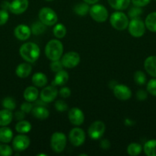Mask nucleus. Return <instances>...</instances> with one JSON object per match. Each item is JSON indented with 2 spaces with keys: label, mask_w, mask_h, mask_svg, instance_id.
<instances>
[{
  "label": "nucleus",
  "mask_w": 156,
  "mask_h": 156,
  "mask_svg": "<svg viewBox=\"0 0 156 156\" xmlns=\"http://www.w3.org/2000/svg\"><path fill=\"white\" fill-rule=\"evenodd\" d=\"M142 12H143V11H142V8L134 5V7H132L129 9V11L128 12V17L131 19H132V18H139V16L142 14Z\"/></svg>",
  "instance_id": "f704fd0d"
},
{
  "label": "nucleus",
  "mask_w": 156,
  "mask_h": 156,
  "mask_svg": "<svg viewBox=\"0 0 156 156\" xmlns=\"http://www.w3.org/2000/svg\"><path fill=\"white\" fill-rule=\"evenodd\" d=\"M32 82L35 86L44 87L47 83V78L45 74L42 73H36L33 75L32 79Z\"/></svg>",
  "instance_id": "b1692460"
},
{
  "label": "nucleus",
  "mask_w": 156,
  "mask_h": 156,
  "mask_svg": "<svg viewBox=\"0 0 156 156\" xmlns=\"http://www.w3.org/2000/svg\"><path fill=\"white\" fill-rule=\"evenodd\" d=\"M147 91L151 95L156 97V78L151 79L147 83Z\"/></svg>",
  "instance_id": "c9c22d12"
},
{
  "label": "nucleus",
  "mask_w": 156,
  "mask_h": 156,
  "mask_svg": "<svg viewBox=\"0 0 156 156\" xmlns=\"http://www.w3.org/2000/svg\"><path fill=\"white\" fill-rule=\"evenodd\" d=\"M9 18V15L8 13L7 10L5 9H1L0 10V26L4 25L6 24Z\"/></svg>",
  "instance_id": "ea45409f"
},
{
  "label": "nucleus",
  "mask_w": 156,
  "mask_h": 156,
  "mask_svg": "<svg viewBox=\"0 0 156 156\" xmlns=\"http://www.w3.org/2000/svg\"><path fill=\"white\" fill-rule=\"evenodd\" d=\"M13 139V132L10 128L6 126L0 128V142L3 143H9Z\"/></svg>",
  "instance_id": "5701e85b"
},
{
  "label": "nucleus",
  "mask_w": 156,
  "mask_h": 156,
  "mask_svg": "<svg viewBox=\"0 0 156 156\" xmlns=\"http://www.w3.org/2000/svg\"><path fill=\"white\" fill-rule=\"evenodd\" d=\"M45 1H47V2H50V1H53V0H45Z\"/></svg>",
  "instance_id": "3c124183"
},
{
  "label": "nucleus",
  "mask_w": 156,
  "mask_h": 156,
  "mask_svg": "<svg viewBox=\"0 0 156 156\" xmlns=\"http://www.w3.org/2000/svg\"><path fill=\"white\" fill-rule=\"evenodd\" d=\"M28 5V0H13L10 2L9 11L15 15H21L27 10Z\"/></svg>",
  "instance_id": "2eb2a0df"
},
{
  "label": "nucleus",
  "mask_w": 156,
  "mask_h": 156,
  "mask_svg": "<svg viewBox=\"0 0 156 156\" xmlns=\"http://www.w3.org/2000/svg\"><path fill=\"white\" fill-rule=\"evenodd\" d=\"M38 18L40 21L46 26L54 25L58 20L56 12L49 7H44L40 9Z\"/></svg>",
  "instance_id": "20e7f679"
},
{
  "label": "nucleus",
  "mask_w": 156,
  "mask_h": 156,
  "mask_svg": "<svg viewBox=\"0 0 156 156\" xmlns=\"http://www.w3.org/2000/svg\"><path fill=\"white\" fill-rule=\"evenodd\" d=\"M55 109L57 110L59 112H64V111H66L68 108V105H67V103L64 102V101L63 100H58L55 102L54 104Z\"/></svg>",
  "instance_id": "4c0bfd02"
},
{
  "label": "nucleus",
  "mask_w": 156,
  "mask_h": 156,
  "mask_svg": "<svg viewBox=\"0 0 156 156\" xmlns=\"http://www.w3.org/2000/svg\"><path fill=\"white\" fill-rule=\"evenodd\" d=\"M110 21L112 27L118 30H125L129 23L127 15L120 11L113 12L110 16Z\"/></svg>",
  "instance_id": "7ed1b4c3"
},
{
  "label": "nucleus",
  "mask_w": 156,
  "mask_h": 156,
  "mask_svg": "<svg viewBox=\"0 0 156 156\" xmlns=\"http://www.w3.org/2000/svg\"><path fill=\"white\" fill-rule=\"evenodd\" d=\"M63 66L67 69H72L78 66L80 61V56L76 52L70 51L65 53L61 58Z\"/></svg>",
  "instance_id": "1a4fd4ad"
},
{
  "label": "nucleus",
  "mask_w": 156,
  "mask_h": 156,
  "mask_svg": "<svg viewBox=\"0 0 156 156\" xmlns=\"http://www.w3.org/2000/svg\"><path fill=\"white\" fill-rule=\"evenodd\" d=\"M136 98L139 101H145L148 98V93L145 90H139L136 93Z\"/></svg>",
  "instance_id": "c03bdc74"
},
{
  "label": "nucleus",
  "mask_w": 156,
  "mask_h": 156,
  "mask_svg": "<svg viewBox=\"0 0 156 156\" xmlns=\"http://www.w3.org/2000/svg\"><path fill=\"white\" fill-rule=\"evenodd\" d=\"M90 8L89 6V4L84 2H80L76 4L73 8V11L77 15L84 16L90 12Z\"/></svg>",
  "instance_id": "c85d7f7f"
},
{
  "label": "nucleus",
  "mask_w": 156,
  "mask_h": 156,
  "mask_svg": "<svg viewBox=\"0 0 156 156\" xmlns=\"http://www.w3.org/2000/svg\"><path fill=\"white\" fill-rule=\"evenodd\" d=\"M14 117H15V118L17 120H24V117H25V113L24 112V111H22L21 110H20V111H16V112L15 113V114H14Z\"/></svg>",
  "instance_id": "a18cd8bd"
},
{
  "label": "nucleus",
  "mask_w": 156,
  "mask_h": 156,
  "mask_svg": "<svg viewBox=\"0 0 156 156\" xmlns=\"http://www.w3.org/2000/svg\"><path fill=\"white\" fill-rule=\"evenodd\" d=\"M146 76L142 71H136L134 74V81L138 85H143L146 83Z\"/></svg>",
  "instance_id": "72a5a7b5"
},
{
  "label": "nucleus",
  "mask_w": 156,
  "mask_h": 156,
  "mask_svg": "<svg viewBox=\"0 0 156 156\" xmlns=\"http://www.w3.org/2000/svg\"><path fill=\"white\" fill-rule=\"evenodd\" d=\"M20 109L22 111H24L25 114H28V113L31 112L32 111V109H33V105H32V104L31 102L26 101V102H24V103L21 104Z\"/></svg>",
  "instance_id": "a19ab883"
},
{
  "label": "nucleus",
  "mask_w": 156,
  "mask_h": 156,
  "mask_svg": "<svg viewBox=\"0 0 156 156\" xmlns=\"http://www.w3.org/2000/svg\"><path fill=\"white\" fill-rule=\"evenodd\" d=\"M9 6H10V2L7 1H4L1 3V8L2 9H5V10H9Z\"/></svg>",
  "instance_id": "de8ad7c7"
},
{
  "label": "nucleus",
  "mask_w": 156,
  "mask_h": 156,
  "mask_svg": "<svg viewBox=\"0 0 156 156\" xmlns=\"http://www.w3.org/2000/svg\"><path fill=\"white\" fill-rule=\"evenodd\" d=\"M100 147L103 149H108L110 147V143L107 140H102L100 143Z\"/></svg>",
  "instance_id": "49530a36"
},
{
  "label": "nucleus",
  "mask_w": 156,
  "mask_h": 156,
  "mask_svg": "<svg viewBox=\"0 0 156 156\" xmlns=\"http://www.w3.org/2000/svg\"><path fill=\"white\" fill-rule=\"evenodd\" d=\"M155 1H156V0H155Z\"/></svg>",
  "instance_id": "603ef678"
},
{
  "label": "nucleus",
  "mask_w": 156,
  "mask_h": 156,
  "mask_svg": "<svg viewBox=\"0 0 156 156\" xmlns=\"http://www.w3.org/2000/svg\"><path fill=\"white\" fill-rule=\"evenodd\" d=\"M13 119L12 111L4 108L0 111V126H5L10 124Z\"/></svg>",
  "instance_id": "4be33fe9"
},
{
  "label": "nucleus",
  "mask_w": 156,
  "mask_h": 156,
  "mask_svg": "<svg viewBox=\"0 0 156 156\" xmlns=\"http://www.w3.org/2000/svg\"><path fill=\"white\" fill-rule=\"evenodd\" d=\"M15 37L19 41H27L32 34V30L28 26L25 24H19L14 30Z\"/></svg>",
  "instance_id": "dca6fc26"
},
{
  "label": "nucleus",
  "mask_w": 156,
  "mask_h": 156,
  "mask_svg": "<svg viewBox=\"0 0 156 156\" xmlns=\"http://www.w3.org/2000/svg\"><path fill=\"white\" fill-rule=\"evenodd\" d=\"M32 115L39 120H45L49 117V111L42 105H37L32 111Z\"/></svg>",
  "instance_id": "aec40b11"
},
{
  "label": "nucleus",
  "mask_w": 156,
  "mask_h": 156,
  "mask_svg": "<svg viewBox=\"0 0 156 156\" xmlns=\"http://www.w3.org/2000/svg\"><path fill=\"white\" fill-rule=\"evenodd\" d=\"M23 96L27 101L34 102L38 97V90L35 86H28L24 89Z\"/></svg>",
  "instance_id": "412c9836"
},
{
  "label": "nucleus",
  "mask_w": 156,
  "mask_h": 156,
  "mask_svg": "<svg viewBox=\"0 0 156 156\" xmlns=\"http://www.w3.org/2000/svg\"><path fill=\"white\" fill-rule=\"evenodd\" d=\"M145 24L148 30L156 33V12H151L147 15Z\"/></svg>",
  "instance_id": "a878e982"
},
{
  "label": "nucleus",
  "mask_w": 156,
  "mask_h": 156,
  "mask_svg": "<svg viewBox=\"0 0 156 156\" xmlns=\"http://www.w3.org/2000/svg\"><path fill=\"white\" fill-rule=\"evenodd\" d=\"M69 79V74L67 72L64 71V69L56 73L55 77L52 81V85L54 86H62L67 82Z\"/></svg>",
  "instance_id": "6ab92c4d"
},
{
  "label": "nucleus",
  "mask_w": 156,
  "mask_h": 156,
  "mask_svg": "<svg viewBox=\"0 0 156 156\" xmlns=\"http://www.w3.org/2000/svg\"><path fill=\"white\" fill-rule=\"evenodd\" d=\"M32 129V124L27 120H19L15 125V130L20 134H25Z\"/></svg>",
  "instance_id": "bb28decb"
},
{
  "label": "nucleus",
  "mask_w": 156,
  "mask_h": 156,
  "mask_svg": "<svg viewBox=\"0 0 156 156\" xmlns=\"http://www.w3.org/2000/svg\"><path fill=\"white\" fill-rule=\"evenodd\" d=\"M19 53L21 58L29 63L36 62L40 56V48L33 42H27L23 44L19 49Z\"/></svg>",
  "instance_id": "f257e3e1"
},
{
  "label": "nucleus",
  "mask_w": 156,
  "mask_h": 156,
  "mask_svg": "<svg viewBox=\"0 0 156 156\" xmlns=\"http://www.w3.org/2000/svg\"><path fill=\"white\" fill-rule=\"evenodd\" d=\"M90 15L95 21L99 23L105 22L109 17V13L105 6L99 4L93 5L90 9Z\"/></svg>",
  "instance_id": "0eeeda50"
},
{
  "label": "nucleus",
  "mask_w": 156,
  "mask_h": 156,
  "mask_svg": "<svg viewBox=\"0 0 156 156\" xmlns=\"http://www.w3.org/2000/svg\"><path fill=\"white\" fill-rule=\"evenodd\" d=\"M54 35L58 39L64 38L67 34V28L63 24H55V26L53 28Z\"/></svg>",
  "instance_id": "c756f323"
},
{
  "label": "nucleus",
  "mask_w": 156,
  "mask_h": 156,
  "mask_svg": "<svg viewBox=\"0 0 156 156\" xmlns=\"http://www.w3.org/2000/svg\"><path fill=\"white\" fill-rule=\"evenodd\" d=\"M67 145V137L61 132H55L50 137V146L54 152L61 153L64 150Z\"/></svg>",
  "instance_id": "39448f33"
},
{
  "label": "nucleus",
  "mask_w": 156,
  "mask_h": 156,
  "mask_svg": "<svg viewBox=\"0 0 156 156\" xmlns=\"http://www.w3.org/2000/svg\"><path fill=\"white\" fill-rule=\"evenodd\" d=\"M151 2V0H131V2L135 6L138 7H144L148 5Z\"/></svg>",
  "instance_id": "37998d69"
},
{
  "label": "nucleus",
  "mask_w": 156,
  "mask_h": 156,
  "mask_svg": "<svg viewBox=\"0 0 156 156\" xmlns=\"http://www.w3.org/2000/svg\"><path fill=\"white\" fill-rule=\"evenodd\" d=\"M63 52H64V47L62 43L59 40H50L46 44L44 53L47 59L50 60L54 61L60 59L62 56Z\"/></svg>",
  "instance_id": "f03ea898"
},
{
  "label": "nucleus",
  "mask_w": 156,
  "mask_h": 156,
  "mask_svg": "<svg viewBox=\"0 0 156 156\" xmlns=\"http://www.w3.org/2000/svg\"><path fill=\"white\" fill-rule=\"evenodd\" d=\"M125 124L127 125V126H132V125H133V121H132V120H130V119H125Z\"/></svg>",
  "instance_id": "8fccbe9b"
},
{
  "label": "nucleus",
  "mask_w": 156,
  "mask_h": 156,
  "mask_svg": "<svg viewBox=\"0 0 156 156\" xmlns=\"http://www.w3.org/2000/svg\"><path fill=\"white\" fill-rule=\"evenodd\" d=\"M46 30V25L43 24L41 21H36L34 23L31 27V30L32 34L34 35H40L44 33Z\"/></svg>",
  "instance_id": "2f4dec72"
},
{
  "label": "nucleus",
  "mask_w": 156,
  "mask_h": 156,
  "mask_svg": "<svg viewBox=\"0 0 156 156\" xmlns=\"http://www.w3.org/2000/svg\"><path fill=\"white\" fill-rule=\"evenodd\" d=\"M145 71L152 77L156 78V56H150L144 62Z\"/></svg>",
  "instance_id": "f3484780"
},
{
  "label": "nucleus",
  "mask_w": 156,
  "mask_h": 156,
  "mask_svg": "<svg viewBox=\"0 0 156 156\" xmlns=\"http://www.w3.org/2000/svg\"><path fill=\"white\" fill-rule=\"evenodd\" d=\"M30 146V139L24 134L16 136L12 140V147L16 152H23Z\"/></svg>",
  "instance_id": "9b49d317"
},
{
  "label": "nucleus",
  "mask_w": 156,
  "mask_h": 156,
  "mask_svg": "<svg viewBox=\"0 0 156 156\" xmlns=\"http://www.w3.org/2000/svg\"><path fill=\"white\" fill-rule=\"evenodd\" d=\"M115 97L121 101L128 100L132 97V91L128 86L122 84H117L113 88Z\"/></svg>",
  "instance_id": "f8f14e48"
},
{
  "label": "nucleus",
  "mask_w": 156,
  "mask_h": 156,
  "mask_svg": "<svg viewBox=\"0 0 156 156\" xmlns=\"http://www.w3.org/2000/svg\"><path fill=\"white\" fill-rule=\"evenodd\" d=\"M50 67L51 71L54 72V73H58V72L62 70L63 68H64V66L62 65V62L59 59L58 60L52 61L51 63L50 64Z\"/></svg>",
  "instance_id": "58836bf2"
},
{
  "label": "nucleus",
  "mask_w": 156,
  "mask_h": 156,
  "mask_svg": "<svg viewBox=\"0 0 156 156\" xmlns=\"http://www.w3.org/2000/svg\"><path fill=\"white\" fill-rule=\"evenodd\" d=\"M144 152L148 156H156V140H151L145 143Z\"/></svg>",
  "instance_id": "cd10ccee"
},
{
  "label": "nucleus",
  "mask_w": 156,
  "mask_h": 156,
  "mask_svg": "<svg viewBox=\"0 0 156 156\" xmlns=\"http://www.w3.org/2000/svg\"><path fill=\"white\" fill-rule=\"evenodd\" d=\"M58 91L54 85H49L42 89L40 94V98L45 103H50L57 98Z\"/></svg>",
  "instance_id": "ddd939ff"
},
{
  "label": "nucleus",
  "mask_w": 156,
  "mask_h": 156,
  "mask_svg": "<svg viewBox=\"0 0 156 156\" xmlns=\"http://www.w3.org/2000/svg\"><path fill=\"white\" fill-rule=\"evenodd\" d=\"M59 94L61 97L64 98H67L71 94V91H70V89L68 87H63V88L60 89Z\"/></svg>",
  "instance_id": "79ce46f5"
},
{
  "label": "nucleus",
  "mask_w": 156,
  "mask_h": 156,
  "mask_svg": "<svg viewBox=\"0 0 156 156\" xmlns=\"http://www.w3.org/2000/svg\"><path fill=\"white\" fill-rule=\"evenodd\" d=\"M84 2H85L86 3L89 5H94L96 3H97L99 0H83Z\"/></svg>",
  "instance_id": "09e8293b"
},
{
  "label": "nucleus",
  "mask_w": 156,
  "mask_h": 156,
  "mask_svg": "<svg viewBox=\"0 0 156 156\" xmlns=\"http://www.w3.org/2000/svg\"><path fill=\"white\" fill-rule=\"evenodd\" d=\"M142 147L137 143H132L127 147V152L131 156H137L142 152Z\"/></svg>",
  "instance_id": "7c9ffc66"
},
{
  "label": "nucleus",
  "mask_w": 156,
  "mask_h": 156,
  "mask_svg": "<svg viewBox=\"0 0 156 156\" xmlns=\"http://www.w3.org/2000/svg\"><path fill=\"white\" fill-rule=\"evenodd\" d=\"M128 32L134 37H141L145 33V24L140 18H132L128 25Z\"/></svg>",
  "instance_id": "423d86ee"
},
{
  "label": "nucleus",
  "mask_w": 156,
  "mask_h": 156,
  "mask_svg": "<svg viewBox=\"0 0 156 156\" xmlns=\"http://www.w3.org/2000/svg\"><path fill=\"white\" fill-rule=\"evenodd\" d=\"M110 5L116 10H125L129 5L131 0H107Z\"/></svg>",
  "instance_id": "393cba45"
},
{
  "label": "nucleus",
  "mask_w": 156,
  "mask_h": 156,
  "mask_svg": "<svg viewBox=\"0 0 156 156\" xmlns=\"http://www.w3.org/2000/svg\"><path fill=\"white\" fill-rule=\"evenodd\" d=\"M2 105L3 108L10 110V111H13L16 108V102H15V99L11 97L5 98L2 100Z\"/></svg>",
  "instance_id": "473e14b6"
},
{
  "label": "nucleus",
  "mask_w": 156,
  "mask_h": 156,
  "mask_svg": "<svg viewBox=\"0 0 156 156\" xmlns=\"http://www.w3.org/2000/svg\"><path fill=\"white\" fill-rule=\"evenodd\" d=\"M68 118L70 123L75 126H80L84 122V112L78 108H73L69 111Z\"/></svg>",
  "instance_id": "4468645a"
},
{
  "label": "nucleus",
  "mask_w": 156,
  "mask_h": 156,
  "mask_svg": "<svg viewBox=\"0 0 156 156\" xmlns=\"http://www.w3.org/2000/svg\"><path fill=\"white\" fill-rule=\"evenodd\" d=\"M32 71V66L27 62H24V63H21L17 66L16 69H15V73H16L17 76L21 79H25V78L28 77L29 75L31 74Z\"/></svg>",
  "instance_id": "a211bd4d"
},
{
  "label": "nucleus",
  "mask_w": 156,
  "mask_h": 156,
  "mask_svg": "<svg viewBox=\"0 0 156 156\" xmlns=\"http://www.w3.org/2000/svg\"><path fill=\"white\" fill-rule=\"evenodd\" d=\"M69 140L70 143L76 147L82 146L86 140L85 133L81 128H73L69 133Z\"/></svg>",
  "instance_id": "9d476101"
},
{
  "label": "nucleus",
  "mask_w": 156,
  "mask_h": 156,
  "mask_svg": "<svg viewBox=\"0 0 156 156\" xmlns=\"http://www.w3.org/2000/svg\"><path fill=\"white\" fill-rule=\"evenodd\" d=\"M13 153V150L6 144H0V155L2 156H10Z\"/></svg>",
  "instance_id": "e433bc0d"
},
{
  "label": "nucleus",
  "mask_w": 156,
  "mask_h": 156,
  "mask_svg": "<svg viewBox=\"0 0 156 156\" xmlns=\"http://www.w3.org/2000/svg\"><path fill=\"white\" fill-rule=\"evenodd\" d=\"M106 130V126L103 122L100 120L94 121L88 129V135L92 140H99L103 136Z\"/></svg>",
  "instance_id": "6e6552de"
}]
</instances>
